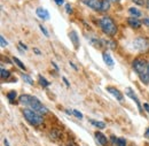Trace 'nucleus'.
<instances>
[{"label": "nucleus", "instance_id": "nucleus-1", "mask_svg": "<svg viewBox=\"0 0 149 146\" xmlns=\"http://www.w3.org/2000/svg\"><path fill=\"white\" fill-rule=\"evenodd\" d=\"M19 102L23 106H26L29 107L30 110L37 112L38 114L40 115H45L48 113L47 107H45L39 100H38L36 97L33 95H30V94H22L19 97Z\"/></svg>", "mask_w": 149, "mask_h": 146}, {"label": "nucleus", "instance_id": "nucleus-2", "mask_svg": "<svg viewBox=\"0 0 149 146\" xmlns=\"http://www.w3.org/2000/svg\"><path fill=\"white\" fill-rule=\"evenodd\" d=\"M99 25L102 29V31L107 35V36H115L117 32V25L113 22V20L109 16H104V18L99 20Z\"/></svg>", "mask_w": 149, "mask_h": 146}, {"label": "nucleus", "instance_id": "nucleus-3", "mask_svg": "<svg viewBox=\"0 0 149 146\" xmlns=\"http://www.w3.org/2000/svg\"><path fill=\"white\" fill-rule=\"evenodd\" d=\"M85 5L96 12H107L110 7V2L108 0H81Z\"/></svg>", "mask_w": 149, "mask_h": 146}, {"label": "nucleus", "instance_id": "nucleus-4", "mask_svg": "<svg viewBox=\"0 0 149 146\" xmlns=\"http://www.w3.org/2000/svg\"><path fill=\"white\" fill-rule=\"evenodd\" d=\"M22 112H23V115H24L25 120H26L30 124H32V126H35V127L40 126V124L44 122L42 116H41L40 114H38L37 112H35V110H30V108H25V110H23Z\"/></svg>", "mask_w": 149, "mask_h": 146}, {"label": "nucleus", "instance_id": "nucleus-5", "mask_svg": "<svg viewBox=\"0 0 149 146\" xmlns=\"http://www.w3.org/2000/svg\"><path fill=\"white\" fill-rule=\"evenodd\" d=\"M132 68L139 76L148 73V63L143 59H135L132 62Z\"/></svg>", "mask_w": 149, "mask_h": 146}, {"label": "nucleus", "instance_id": "nucleus-6", "mask_svg": "<svg viewBox=\"0 0 149 146\" xmlns=\"http://www.w3.org/2000/svg\"><path fill=\"white\" fill-rule=\"evenodd\" d=\"M133 47L134 50L139 52H148L149 51V40L143 37H138L133 40Z\"/></svg>", "mask_w": 149, "mask_h": 146}, {"label": "nucleus", "instance_id": "nucleus-7", "mask_svg": "<svg viewBox=\"0 0 149 146\" xmlns=\"http://www.w3.org/2000/svg\"><path fill=\"white\" fill-rule=\"evenodd\" d=\"M125 92H126V95H127V97H130L132 100H134V102L136 104V106H138V108H139V112H140V113H142V106H141V102H140L139 98L135 95L134 91H133L131 88H127V89L125 90Z\"/></svg>", "mask_w": 149, "mask_h": 146}, {"label": "nucleus", "instance_id": "nucleus-8", "mask_svg": "<svg viewBox=\"0 0 149 146\" xmlns=\"http://www.w3.org/2000/svg\"><path fill=\"white\" fill-rule=\"evenodd\" d=\"M107 91L109 92V93H111L112 97H115L117 100H119V101H122L123 99H124V97H123V93H120L119 90H117L116 88H112V86H108L107 88Z\"/></svg>", "mask_w": 149, "mask_h": 146}, {"label": "nucleus", "instance_id": "nucleus-9", "mask_svg": "<svg viewBox=\"0 0 149 146\" xmlns=\"http://www.w3.org/2000/svg\"><path fill=\"white\" fill-rule=\"evenodd\" d=\"M127 23H129V25H130L131 28H133V29H139L141 27V24H142L139 18H134V16L127 18Z\"/></svg>", "mask_w": 149, "mask_h": 146}, {"label": "nucleus", "instance_id": "nucleus-10", "mask_svg": "<svg viewBox=\"0 0 149 146\" xmlns=\"http://www.w3.org/2000/svg\"><path fill=\"white\" fill-rule=\"evenodd\" d=\"M95 138H96V140L100 143V145L106 146L107 144H108V139H107V137H106L102 132H100V131H96V132H95Z\"/></svg>", "mask_w": 149, "mask_h": 146}, {"label": "nucleus", "instance_id": "nucleus-11", "mask_svg": "<svg viewBox=\"0 0 149 146\" xmlns=\"http://www.w3.org/2000/svg\"><path fill=\"white\" fill-rule=\"evenodd\" d=\"M36 14H37L38 18H40L41 20H48V18H49V13H48V11H46L45 8H41V7L37 8Z\"/></svg>", "mask_w": 149, "mask_h": 146}, {"label": "nucleus", "instance_id": "nucleus-12", "mask_svg": "<svg viewBox=\"0 0 149 146\" xmlns=\"http://www.w3.org/2000/svg\"><path fill=\"white\" fill-rule=\"evenodd\" d=\"M69 37H70V40L72 41L74 47L78 48V47H79V38H78L77 32H76V31H71V32L69 34Z\"/></svg>", "mask_w": 149, "mask_h": 146}, {"label": "nucleus", "instance_id": "nucleus-13", "mask_svg": "<svg viewBox=\"0 0 149 146\" xmlns=\"http://www.w3.org/2000/svg\"><path fill=\"white\" fill-rule=\"evenodd\" d=\"M102 58H103V61H104V63L107 66H109V67L113 66V60H112V58L110 56V54L108 52H103L102 53Z\"/></svg>", "mask_w": 149, "mask_h": 146}, {"label": "nucleus", "instance_id": "nucleus-14", "mask_svg": "<svg viewBox=\"0 0 149 146\" xmlns=\"http://www.w3.org/2000/svg\"><path fill=\"white\" fill-rule=\"evenodd\" d=\"M129 13H130L132 16H134V18L141 16V12H140L138 8H135V7H131L130 9H129Z\"/></svg>", "mask_w": 149, "mask_h": 146}, {"label": "nucleus", "instance_id": "nucleus-15", "mask_svg": "<svg viewBox=\"0 0 149 146\" xmlns=\"http://www.w3.org/2000/svg\"><path fill=\"white\" fill-rule=\"evenodd\" d=\"M38 81H39V83H40V85H41V86H44V88L49 86V82H48L45 77H42L41 75H39V76H38Z\"/></svg>", "mask_w": 149, "mask_h": 146}, {"label": "nucleus", "instance_id": "nucleus-16", "mask_svg": "<svg viewBox=\"0 0 149 146\" xmlns=\"http://www.w3.org/2000/svg\"><path fill=\"white\" fill-rule=\"evenodd\" d=\"M90 122H91V124H93L94 127H96V128H99V129H104V128H106V124H104L103 122H101V121L90 120Z\"/></svg>", "mask_w": 149, "mask_h": 146}, {"label": "nucleus", "instance_id": "nucleus-17", "mask_svg": "<svg viewBox=\"0 0 149 146\" xmlns=\"http://www.w3.org/2000/svg\"><path fill=\"white\" fill-rule=\"evenodd\" d=\"M21 77H22V79H23L24 82H26L28 84H30V85H33V79H32V78H31L29 75H26V74L23 73L22 75H21Z\"/></svg>", "mask_w": 149, "mask_h": 146}, {"label": "nucleus", "instance_id": "nucleus-18", "mask_svg": "<svg viewBox=\"0 0 149 146\" xmlns=\"http://www.w3.org/2000/svg\"><path fill=\"white\" fill-rule=\"evenodd\" d=\"M16 97H17V93L15 91H10L7 93V98H8V100L13 104L14 101H15V99H16Z\"/></svg>", "mask_w": 149, "mask_h": 146}, {"label": "nucleus", "instance_id": "nucleus-19", "mask_svg": "<svg viewBox=\"0 0 149 146\" xmlns=\"http://www.w3.org/2000/svg\"><path fill=\"white\" fill-rule=\"evenodd\" d=\"M13 61H14V63H15V65H16L19 68L23 69V70H25V69H26V67L24 66V63H23V62H22L19 59H17V58H15V56H14V58H13Z\"/></svg>", "mask_w": 149, "mask_h": 146}, {"label": "nucleus", "instance_id": "nucleus-20", "mask_svg": "<svg viewBox=\"0 0 149 146\" xmlns=\"http://www.w3.org/2000/svg\"><path fill=\"white\" fill-rule=\"evenodd\" d=\"M0 76H1V78L2 79H6V78H8L9 76H10V72L9 70H7V69H5V68H1V72H0Z\"/></svg>", "mask_w": 149, "mask_h": 146}, {"label": "nucleus", "instance_id": "nucleus-21", "mask_svg": "<svg viewBox=\"0 0 149 146\" xmlns=\"http://www.w3.org/2000/svg\"><path fill=\"white\" fill-rule=\"evenodd\" d=\"M139 78L141 79V82H143V84H149V73L147 74H143V75H140Z\"/></svg>", "mask_w": 149, "mask_h": 146}, {"label": "nucleus", "instance_id": "nucleus-22", "mask_svg": "<svg viewBox=\"0 0 149 146\" xmlns=\"http://www.w3.org/2000/svg\"><path fill=\"white\" fill-rule=\"evenodd\" d=\"M116 144H117V146H126V140L124 138H118Z\"/></svg>", "mask_w": 149, "mask_h": 146}, {"label": "nucleus", "instance_id": "nucleus-23", "mask_svg": "<svg viewBox=\"0 0 149 146\" xmlns=\"http://www.w3.org/2000/svg\"><path fill=\"white\" fill-rule=\"evenodd\" d=\"M72 114H74V116L77 117V119H83V114L79 112V110H72Z\"/></svg>", "mask_w": 149, "mask_h": 146}, {"label": "nucleus", "instance_id": "nucleus-24", "mask_svg": "<svg viewBox=\"0 0 149 146\" xmlns=\"http://www.w3.org/2000/svg\"><path fill=\"white\" fill-rule=\"evenodd\" d=\"M0 41H1V47H6V46L8 45V43L5 40V37L3 36L0 37Z\"/></svg>", "mask_w": 149, "mask_h": 146}, {"label": "nucleus", "instance_id": "nucleus-25", "mask_svg": "<svg viewBox=\"0 0 149 146\" xmlns=\"http://www.w3.org/2000/svg\"><path fill=\"white\" fill-rule=\"evenodd\" d=\"M134 4H136V5H140V6H143L145 5V0H132Z\"/></svg>", "mask_w": 149, "mask_h": 146}, {"label": "nucleus", "instance_id": "nucleus-26", "mask_svg": "<svg viewBox=\"0 0 149 146\" xmlns=\"http://www.w3.org/2000/svg\"><path fill=\"white\" fill-rule=\"evenodd\" d=\"M39 28H40V30H41V32H42V34H44L45 36H46V37H48V32L46 31V29H45V28H44L42 25H39Z\"/></svg>", "mask_w": 149, "mask_h": 146}, {"label": "nucleus", "instance_id": "nucleus-27", "mask_svg": "<svg viewBox=\"0 0 149 146\" xmlns=\"http://www.w3.org/2000/svg\"><path fill=\"white\" fill-rule=\"evenodd\" d=\"M142 23H143L145 25H147V27H149V18H143V21H142Z\"/></svg>", "mask_w": 149, "mask_h": 146}, {"label": "nucleus", "instance_id": "nucleus-28", "mask_svg": "<svg viewBox=\"0 0 149 146\" xmlns=\"http://www.w3.org/2000/svg\"><path fill=\"white\" fill-rule=\"evenodd\" d=\"M65 8H67V13H72V11H71V7H70V5H65Z\"/></svg>", "mask_w": 149, "mask_h": 146}, {"label": "nucleus", "instance_id": "nucleus-29", "mask_svg": "<svg viewBox=\"0 0 149 146\" xmlns=\"http://www.w3.org/2000/svg\"><path fill=\"white\" fill-rule=\"evenodd\" d=\"M62 79H63V82H64V83H65V85H67V86H70V83H69V82H68V79H67V78H65V77H63V78H62Z\"/></svg>", "mask_w": 149, "mask_h": 146}, {"label": "nucleus", "instance_id": "nucleus-30", "mask_svg": "<svg viewBox=\"0 0 149 146\" xmlns=\"http://www.w3.org/2000/svg\"><path fill=\"white\" fill-rule=\"evenodd\" d=\"M57 5H63V2H64V0H54Z\"/></svg>", "mask_w": 149, "mask_h": 146}, {"label": "nucleus", "instance_id": "nucleus-31", "mask_svg": "<svg viewBox=\"0 0 149 146\" xmlns=\"http://www.w3.org/2000/svg\"><path fill=\"white\" fill-rule=\"evenodd\" d=\"M19 45H21V46H22V47H23V48H24V50H25V51H26V50H28V47H26V45H24V44H23V43H22V41H19Z\"/></svg>", "mask_w": 149, "mask_h": 146}, {"label": "nucleus", "instance_id": "nucleus-32", "mask_svg": "<svg viewBox=\"0 0 149 146\" xmlns=\"http://www.w3.org/2000/svg\"><path fill=\"white\" fill-rule=\"evenodd\" d=\"M143 107H145V108H146V110L149 113V105H148V104H143Z\"/></svg>", "mask_w": 149, "mask_h": 146}, {"label": "nucleus", "instance_id": "nucleus-33", "mask_svg": "<svg viewBox=\"0 0 149 146\" xmlns=\"http://www.w3.org/2000/svg\"><path fill=\"white\" fill-rule=\"evenodd\" d=\"M33 52H35L36 54H40V51H39V50H37V48H35V50H33Z\"/></svg>", "mask_w": 149, "mask_h": 146}, {"label": "nucleus", "instance_id": "nucleus-34", "mask_svg": "<svg viewBox=\"0 0 149 146\" xmlns=\"http://www.w3.org/2000/svg\"><path fill=\"white\" fill-rule=\"evenodd\" d=\"M70 66H71V67H72V68H74V70H77V67H76V66H74V63H72V62H70Z\"/></svg>", "mask_w": 149, "mask_h": 146}, {"label": "nucleus", "instance_id": "nucleus-35", "mask_svg": "<svg viewBox=\"0 0 149 146\" xmlns=\"http://www.w3.org/2000/svg\"><path fill=\"white\" fill-rule=\"evenodd\" d=\"M52 65L54 66V68H55L56 70H58V67H57V66H56V65H55V62H52Z\"/></svg>", "mask_w": 149, "mask_h": 146}, {"label": "nucleus", "instance_id": "nucleus-36", "mask_svg": "<svg viewBox=\"0 0 149 146\" xmlns=\"http://www.w3.org/2000/svg\"><path fill=\"white\" fill-rule=\"evenodd\" d=\"M5 145H6V146H10V145H9V143H8V140H7V139H5Z\"/></svg>", "mask_w": 149, "mask_h": 146}, {"label": "nucleus", "instance_id": "nucleus-37", "mask_svg": "<svg viewBox=\"0 0 149 146\" xmlns=\"http://www.w3.org/2000/svg\"><path fill=\"white\" fill-rule=\"evenodd\" d=\"M109 2H118V1H120V0H108Z\"/></svg>", "mask_w": 149, "mask_h": 146}, {"label": "nucleus", "instance_id": "nucleus-38", "mask_svg": "<svg viewBox=\"0 0 149 146\" xmlns=\"http://www.w3.org/2000/svg\"><path fill=\"white\" fill-rule=\"evenodd\" d=\"M146 136H147V137L149 136V128L147 129V131H146Z\"/></svg>", "mask_w": 149, "mask_h": 146}, {"label": "nucleus", "instance_id": "nucleus-39", "mask_svg": "<svg viewBox=\"0 0 149 146\" xmlns=\"http://www.w3.org/2000/svg\"><path fill=\"white\" fill-rule=\"evenodd\" d=\"M146 6H147V8L149 9V0H147V2H146Z\"/></svg>", "mask_w": 149, "mask_h": 146}, {"label": "nucleus", "instance_id": "nucleus-40", "mask_svg": "<svg viewBox=\"0 0 149 146\" xmlns=\"http://www.w3.org/2000/svg\"><path fill=\"white\" fill-rule=\"evenodd\" d=\"M148 73H149V62H148Z\"/></svg>", "mask_w": 149, "mask_h": 146}]
</instances>
